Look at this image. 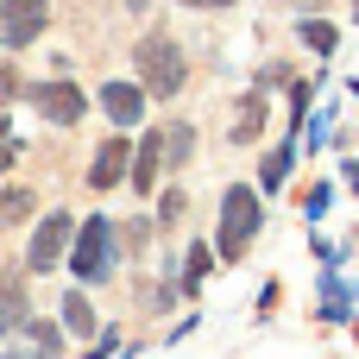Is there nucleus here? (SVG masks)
Listing matches in <instances>:
<instances>
[{
    "instance_id": "f257e3e1",
    "label": "nucleus",
    "mask_w": 359,
    "mask_h": 359,
    "mask_svg": "<svg viewBox=\"0 0 359 359\" xmlns=\"http://www.w3.org/2000/svg\"><path fill=\"white\" fill-rule=\"evenodd\" d=\"M252 233H259V196H252L246 183H233V189L221 196V252L240 259V252L252 246Z\"/></svg>"
},
{
    "instance_id": "f03ea898",
    "label": "nucleus",
    "mask_w": 359,
    "mask_h": 359,
    "mask_svg": "<svg viewBox=\"0 0 359 359\" xmlns=\"http://www.w3.org/2000/svg\"><path fill=\"white\" fill-rule=\"evenodd\" d=\"M139 76H145V88L177 95V88H183V50H177L170 38H145V44H139Z\"/></svg>"
},
{
    "instance_id": "7ed1b4c3",
    "label": "nucleus",
    "mask_w": 359,
    "mask_h": 359,
    "mask_svg": "<svg viewBox=\"0 0 359 359\" xmlns=\"http://www.w3.org/2000/svg\"><path fill=\"white\" fill-rule=\"evenodd\" d=\"M50 25V0H0V38L6 44H32Z\"/></svg>"
},
{
    "instance_id": "20e7f679",
    "label": "nucleus",
    "mask_w": 359,
    "mask_h": 359,
    "mask_svg": "<svg viewBox=\"0 0 359 359\" xmlns=\"http://www.w3.org/2000/svg\"><path fill=\"white\" fill-rule=\"evenodd\" d=\"M107 252H114L107 221H101V215H95V221H82V227H76V278H82V284H95V278L107 271Z\"/></svg>"
},
{
    "instance_id": "39448f33",
    "label": "nucleus",
    "mask_w": 359,
    "mask_h": 359,
    "mask_svg": "<svg viewBox=\"0 0 359 359\" xmlns=\"http://www.w3.org/2000/svg\"><path fill=\"white\" fill-rule=\"evenodd\" d=\"M63 246H69V215L57 208V215H44V221H38V233H32V252H25V259H32V271H50V265L63 259Z\"/></svg>"
},
{
    "instance_id": "423d86ee",
    "label": "nucleus",
    "mask_w": 359,
    "mask_h": 359,
    "mask_svg": "<svg viewBox=\"0 0 359 359\" xmlns=\"http://www.w3.org/2000/svg\"><path fill=\"white\" fill-rule=\"evenodd\" d=\"M38 107H44V120H57V126H76V120H82V95H76L69 82H44V88H38Z\"/></svg>"
},
{
    "instance_id": "0eeeda50",
    "label": "nucleus",
    "mask_w": 359,
    "mask_h": 359,
    "mask_svg": "<svg viewBox=\"0 0 359 359\" xmlns=\"http://www.w3.org/2000/svg\"><path fill=\"white\" fill-rule=\"evenodd\" d=\"M101 107H107V120H114V126H139L145 95H139L133 82H107V88H101Z\"/></svg>"
},
{
    "instance_id": "6e6552de",
    "label": "nucleus",
    "mask_w": 359,
    "mask_h": 359,
    "mask_svg": "<svg viewBox=\"0 0 359 359\" xmlns=\"http://www.w3.org/2000/svg\"><path fill=\"white\" fill-rule=\"evenodd\" d=\"M126 164H133L126 139H107V145L95 151V170H88V183H95V189H107V183H126Z\"/></svg>"
},
{
    "instance_id": "1a4fd4ad",
    "label": "nucleus",
    "mask_w": 359,
    "mask_h": 359,
    "mask_svg": "<svg viewBox=\"0 0 359 359\" xmlns=\"http://www.w3.org/2000/svg\"><path fill=\"white\" fill-rule=\"evenodd\" d=\"M133 189H158V139H145L139 145V158H133V177H126Z\"/></svg>"
},
{
    "instance_id": "9d476101",
    "label": "nucleus",
    "mask_w": 359,
    "mask_h": 359,
    "mask_svg": "<svg viewBox=\"0 0 359 359\" xmlns=\"http://www.w3.org/2000/svg\"><path fill=\"white\" fill-rule=\"evenodd\" d=\"M259 126H265V101H259V95H252V101H246V107H240V120H233V139H240V145H246V139H259Z\"/></svg>"
},
{
    "instance_id": "9b49d317",
    "label": "nucleus",
    "mask_w": 359,
    "mask_h": 359,
    "mask_svg": "<svg viewBox=\"0 0 359 359\" xmlns=\"http://www.w3.org/2000/svg\"><path fill=\"white\" fill-rule=\"evenodd\" d=\"M63 328H76V334H88V328H95V316H88V303H82V297H63Z\"/></svg>"
},
{
    "instance_id": "f8f14e48",
    "label": "nucleus",
    "mask_w": 359,
    "mask_h": 359,
    "mask_svg": "<svg viewBox=\"0 0 359 359\" xmlns=\"http://www.w3.org/2000/svg\"><path fill=\"white\" fill-rule=\"evenodd\" d=\"M25 208H32L25 189H0V227H6V221H25Z\"/></svg>"
},
{
    "instance_id": "ddd939ff",
    "label": "nucleus",
    "mask_w": 359,
    "mask_h": 359,
    "mask_svg": "<svg viewBox=\"0 0 359 359\" xmlns=\"http://www.w3.org/2000/svg\"><path fill=\"white\" fill-rule=\"evenodd\" d=\"M19 322H25V297L6 290V297H0V328H19Z\"/></svg>"
},
{
    "instance_id": "4468645a",
    "label": "nucleus",
    "mask_w": 359,
    "mask_h": 359,
    "mask_svg": "<svg viewBox=\"0 0 359 359\" xmlns=\"http://www.w3.org/2000/svg\"><path fill=\"white\" fill-rule=\"evenodd\" d=\"M303 38H309L316 50H334V25H328V19H309V25H303Z\"/></svg>"
},
{
    "instance_id": "2eb2a0df",
    "label": "nucleus",
    "mask_w": 359,
    "mask_h": 359,
    "mask_svg": "<svg viewBox=\"0 0 359 359\" xmlns=\"http://www.w3.org/2000/svg\"><path fill=\"white\" fill-rule=\"evenodd\" d=\"M284 170H290V151H271V158H265V177H259V183H278Z\"/></svg>"
},
{
    "instance_id": "dca6fc26",
    "label": "nucleus",
    "mask_w": 359,
    "mask_h": 359,
    "mask_svg": "<svg viewBox=\"0 0 359 359\" xmlns=\"http://www.w3.org/2000/svg\"><path fill=\"white\" fill-rule=\"evenodd\" d=\"M202 278H208V252H202V246H196V252H189V290H196V284H202Z\"/></svg>"
},
{
    "instance_id": "f3484780",
    "label": "nucleus",
    "mask_w": 359,
    "mask_h": 359,
    "mask_svg": "<svg viewBox=\"0 0 359 359\" xmlns=\"http://www.w3.org/2000/svg\"><path fill=\"white\" fill-rule=\"evenodd\" d=\"M13 158H19V145H13V139H6V120H0V177H6V170H13Z\"/></svg>"
},
{
    "instance_id": "a211bd4d",
    "label": "nucleus",
    "mask_w": 359,
    "mask_h": 359,
    "mask_svg": "<svg viewBox=\"0 0 359 359\" xmlns=\"http://www.w3.org/2000/svg\"><path fill=\"white\" fill-rule=\"evenodd\" d=\"M13 95H19V76H13V69H0V101H13Z\"/></svg>"
},
{
    "instance_id": "6ab92c4d",
    "label": "nucleus",
    "mask_w": 359,
    "mask_h": 359,
    "mask_svg": "<svg viewBox=\"0 0 359 359\" xmlns=\"http://www.w3.org/2000/svg\"><path fill=\"white\" fill-rule=\"evenodd\" d=\"M347 189H353V196H359V164H347Z\"/></svg>"
},
{
    "instance_id": "aec40b11",
    "label": "nucleus",
    "mask_w": 359,
    "mask_h": 359,
    "mask_svg": "<svg viewBox=\"0 0 359 359\" xmlns=\"http://www.w3.org/2000/svg\"><path fill=\"white\" fill-rule=\"evenodd\" d=\"M183 6H227V0H183Z\"/></svg>"
},
{
    "instance_id": "412c9836",
    "label": "nucleus",
    "mask_w": 359,
    "mask_h": 359,
    "mask_svg": "<svg viewBox=\"0 0 359 359\" xmlns=\"http://www.w3.org/2000/svg\"><path fill=\"white\" fill-rule=\"evenodd\" d=\"M6 359H19V353H6ZM38 359H44V353H38Z\"/></svg>"
},
{
    "instance_id": "4be33fe9",
    "label": "nucleus",
    "mask_w": 359,
    "mask_h": 359,
    "mask_svg": "<svg viewBox=\"0 0 359 359\" xmlns=\"http://www.w3.org/2000/svg\"><path fill=\"white\" fill-rule=\"evenodd\" d=\"M353 13H359V0H353Z\"/></svg>"
},
{
    "instance_id": "5701e85b",
    "label": "nucleus",
    "mask_w": 359,
    "mask_h": 359,
    "mask_svg": "<svg viewBox=\"0 0 359 359\" xmlns=\"http://www.w3.org/2000/svg\"><path fill=\"white\" fill-rule=\"evenodd\" d=\"M353 334H359V328H353Z\"/></svg>"
}]
</instances>
